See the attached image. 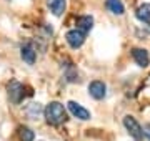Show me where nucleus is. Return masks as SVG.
Segmentation results:
<instances>
[{"label":"nucleus","mask_w":150,"mask_h":141,"mask_svg":"<svg viewBox=\"0 0 150 141\" xmlns=\"http://www.w3.org/2000/svg\"><path fill=\"white\" fill-rule=\"evenodd\" d=\"M145 30L150 33V22H147V25H145Z\"/></svg>","instance_id":"obj_16"},{"label":"nucleus","mask_w":150,"mask_h":141,"mask_svg":"<svg viewBox=\"0 0 150 141\" xmlns=\"http://www.w3.org/2000/svg\"><path fill=\"white\" fill-rule=\"evenodd\" d=\"M8 96L13 103H20L22 98H23V87L18 82H12L8 87Z\"/></svg>","instance_id":"obj_7"},{"label":"nucleus","mask_w":150,"mask_h":141,"mask_svg":"<svg viewBox=\"0 0 150 141\" xmlns=\"http://www.w3.org/2000/svg\"><path fill=\"white\" fill-rule=\"evenodd\" d=\"M67 108H69V111L74 114L75 118L83 119V121H85V119H90V111L85 110L82 105L75 103V101H69V103H67Z\"/></svg>","instance_id":"obj_5"},{"label":"nucleus","mask_w":150,"mask_h":141,"mask_svg":"<svg viewBox=\"0 0 150 141\" xmlns=\"http://www.w3.org/2000/svg\"><path fill=\"white\" fill-rule=\"evenodd\" d=\"M20 55H22V60H23L25 63H28V65H33V63H35V50H33V47L30 43L22 47Z\"/></svg>","instance_id":"obj_8"},{"label":"nucleus","mask_w":150,"mask_h":141,"mask_svg":"<svg viewBox=\"0 0 150 141\" xmlns=\"http://www.w3.org/2000/svg\"><path fill=\"white\" fill-rule=\"evenodd\" d=\"M132 57H134L135 63L139 66H142V68H145V66H149L150 63V57H149V52L144 48H134L132 50Z\"/></svg>","instance_id":"obj_6"},{"label":"nucleus","mask_w":150,"mask_h":141,"mask_svg":"<svg viewBox=\"0 0 150 141\" xmlns=\"http://www.w3.org/2000/svg\"><path fill=\"white\" fill-rule=\"evenodd\" d=\"M18 136H20V141H33L35 140V133L30 128H27V126H22L20 130H18Z\"/></svg>","instance_id":"obj_13"},{"label":"nucleus","mask_w":150,"mask_h":141,"mask_svg":"<svg viewBox=\"0 0 150 141\" xmlns=\"http://www.w3.org/2000/svg\"><path fill=\"white\" fill-rule=\"evenodd\" d=\"M47 7L54 15L60 17L65 10V0H47Z\"/></svg>","instance_id":"obj_10"},{"label":"nucleus","mask_w":150,"mask_h":141,"mask_svg":"<svg viewBox=\"0 0 150 141\" xmlns=\"http://www.w3.org/2000/svg\"><path fill=\"white\" fill-rule=\"evenodd\" d=\"M92 27H93V18H92L90 15H82L79 17V20H77V28L79 30H82L83 33L90 32Z\"/></svg>","instance_id":"obj_9"},{"label":"nucleus","mask_w":150,"mask_h":141,"mask_svg":"<svg viewBox=\"0 0 150 141\" xmlns=\"http://www.w3.org/2000/svg\"><path fill=\"white\" fill-rule=\"evenodd\" d=\"M65 40H67V43H69L72 48H79V47H82L83 42H85V33L82 32V30H79V28H75V30L67 32Z\"/></svg>","instance_id":"obj_3"},{"label":"nucleus","mask_w":150,"mask_h":141,"mask_svg":"<svg viewBox=\"0 0 150 141\" xmlns=\"http://www.w3.org/2000/svg\"><path fill=\"white\" fill-rule=\"evenodd\" d=\"M88 93H90L92 98L95 100H102L105 95H107V85L100 80H93V82L88 85Z\"/></svg>","instance_id":"obj_4"},{"label":"nucleus","mask_w":150,"mask_h":141,"mask_svg":"<svg viewBox=\"0 0 150 141\" xmlns=\"http://www.w3.org/2000/svg\"><path fill=\"white\" fill-rule=\"evenodd\" d=\"M135 17L144 23L150 22V3H142L137 8V12H135Z\"/></svg>","instance_id":"obj_11"},{"label":"nucleus","mask_w":150,"mask_h":141,"mask_svg":"<svg viewBox=\"0 0 150 141\" xmlns=\"http://www.w3.org/2000/svg\"><path fill=\"white\" fill-rule=\"evenodd\" d=\"M40 111H42V106H40L38 103H32L30 106H28V113H30V116H37Z\"/></svg>","instance_id":"obj_14"},{"label":"nucleus","mask_w":150,"mask_h":141,"mask_svg":"<svg viewBox=\"0 0 150 141\" xmlns=\"http://www.w3.org/2000/svg\"><path fill=\"white\" fill-rule=\"evenodd\" d=\"M123 126L127 128V131L130 133V136H132L135 141H142V140H144V135H145L144 128L140 126V123L134 118V116L127 114V116L123 118Z\"/></svg>","instance_id":"obj_2"},{"label":"nucleus","mask_w":150,"mask_h":141,"mask_svg":"<svg viewBox=\"0 0 150 141\" xmlns=\"http://www.w3.org/2000/svg\"><path fill=\"white\" fill-rule=\"evenodd\" d=\"M43 114H45V119L54 126L67 121V111H65L64 105H60L59 101H52L50 105H47V108L43 110Z\"/></svg>","instance_id":"obj_1"},{"label":"nucleus","mask_w":150,"mask_h":141,"mask_svg":"<svg viewBox=\"0 0 150 141\" xmlns=\"http://www.w3.org/2000/svg\"><path fill=\"white\" fill-rule=\"evenodd\" d=\"M144 133H145V136H147V138L150 140V125L145 126V131H144Z\"/></svg>","instance_id":"obj_15"},{"label":"nucleus","mask_w":150,"mask_h":141,"mask_svg":"<svg viewBox=\"0 0 150 141\" xmlns=\"http://www.w3.org/2000/svg\"><path fill=\"white\" fill-rule=\"evenodd\" d=\"M107 8L113 15H123V12H125V7L120 0H107Z\"/></svg>","instance_id":"obj_12"}]
</instances>
